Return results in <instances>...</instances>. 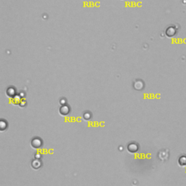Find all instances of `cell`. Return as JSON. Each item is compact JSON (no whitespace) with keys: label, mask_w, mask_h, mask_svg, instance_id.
I'll return each instance as SVG.
<instances>
[{"label":"cell","mask_w":186,"mask_h":186,"mask_svg":"<svg viewBox=\"0 0 186 186\" xmlns=\"http://www.w3.org/2000/svg\"><path fill=\"white\" fill-rule=\"evenodd\" d=\"M177 33V29L174 26H169L165 31V34L167 37H170V38H172V37L174 36Z\"/></svg>","instance_id":"obj_1"},{"label":"cell","mask_w":186,"mask_h":186,"mask_svg":"<svg viewBox=\"0 0 186 186\" xmlns=\"http://www.w3.org/2000/svg\"><path fill=\"white\" fill-rule=\"evenodd\" d=\"M31 146L34 148H40L42 146V139L35 137L31 141Z\"/></svg>","instance_id":"obj_2"},{"label":"cell","mask_w":186,"mask_h":186,"mask_svg":"<svg viewBox=\"0 0 186 186\" xmlns=\"http://www.w3.org/2000/svg\"><path fill=\"white\" fill-rule=\"evenodd\" d=\"M71 108H69L67 104L66 105H61V107L60 108V110H59V112L62 116H67V115L68 114V113H70Z\"/></svg>","instance_id":"obj_3"},{"label":"cell","mask_w":186,"mask_h":186,"mask_svg":"<svg viewBox=\"0 0 186 186\" xmlns=\"http://www.w3.org/2000/svg\"><path fill=\"white\" fill-rule=\"evenodd\" d=\"M6 95L9 98H12L16 95V89L14 87H9L6 90Z\"/></svg>","instance_id":"obj_4"},{"label":"cell","mask_w":186,"mask_h":186,"mask_svg":"<svg viewBox=\"0 0 186 186\" xmlns=\"http://www.w3.org/2000/svg\"><path fill=\"white\" fill-rule=\"evenodd\" d=\"M138 148H139V147L138 146H137V144H136V143H130V144L128 145V146H127V150H129V153H132L137 152V150H138Z\"/></svg>","instance_id":"obj_5"},{"label":"cell","mask_w":186,"mask_h":186,"mask_svg":"<svg viewBox=\"0 0 186 186\" xmlns=\"http://www.w3.org/2000/svg\"><path fill=\"white\" fill-rule=\"evenodd\" d=\"M134 88L137 90H142L144 88V83L141 80H137L136 81H135L133 84Z\"/></svg>","instance_id":"obj_6"},{"label":"cell","mask_w":186,"mask_h":186,"mask_svg":"<svg viewBox=\"0 0 186 186\" xmlns=\"http://www.w3.org/2000/svg\"><path fill=\"white\" fill-rule=\"evenodd\" d=\"M178 164L182 167H186V155H181L177 160Z\"/></svg>","instance_id":"obj_7"},{"label":"cell","mask_w":186,"mask_h":186,"mask_svg":"<svg viewBox=\"0 0 186 186\" xmlns=\"http://www.w3.org/2000/svg\"><path fill=\"white\" fill-rule=\"evenodd\" d=\"M22 99H23V98H20L19 95H16L14 98H12V104H14V105H19Z\"/></svg>","instance_id":"obj_8"},{"label":"cell","mask_w":186,"mask_h":186,"mask_svg":"<svg viewBox=\"0 0 186 186\" xmlns=\"http://www.w3.org/2000/svg\"><path fill=\"white\" fill-rule=\"evenodd\" d=\"M42 166V164H41V162L39 160H34V161H32V167L33 168L36 169V170H37V169H39L40 167Z\"/></svg>","instance_id":"obj_9"},{"label":"cell","mask_w":186,"mask_h":186,"mask_svg":"<svg viewBox=\"0 0 186 186\" xmlns=\"http://www.w3.org/2000/svg\"><path fill=\"white\" fill-rule=\"evenodd\" d=\"M7 122L2 119L0 121V129L1 131H4L5 129H7Z\"/></svg>","instance_id":"obj_10"},{"label":"cell","mask_w":186,"mask_h":186,"mask_svg":"<svg viewBox=\"0 0 186 186\" xmlns=\"http://www.w3.org/2000/svg\"><path fill=\"white\" fill-rule=\"evenodd\" d=\"M83 117L85 120H90L91 117H92V114H91V113L89 112V111H87V112L84 113Z\"/></svg>","instance_id":"obj_11"},{"label":"cell","mask_w":186,"mask_h":186,"mask_svg":"<svg viewBox=\"0 0 186 186\" xmlns=\"http://www.w3.org/2000/svg\"><path fill=\"white\" fill-rule=\"evenodd\" d=\"M26 105H27L26 100L25 98H23V99L21 100V101H20L19 105L20 107H25Z\"/></svg>","instance_id":"obj_12"},{"label":"cell","mask_w":186,"mask_h":186,"mask_svg":"<svg viewBox=\"0 0 186 186\" xmlns=\"http://www.w3.org/2000/svg\"><path fill=\"white\" fill-rule=\"evenodd\" d=\"M60 105H66V100L65 99V98H62V99L60 100Z\"/></svg>","instance_id":"obj_13"},{"label":"cell","mask_w":186,"mask_h":186,"mask_svg":"<svg viewBox=\"0 0 186 186\" xmlns=\"http://www.w3.org/2000/svg\"><path fill=\"white\" fill-rule=\"evenodd\" d=\"M18 95H19L20 97L21 98H25V95H26L25 92H20Z\"/></svg>","instance_id":"obj_14"}]
</instances>
